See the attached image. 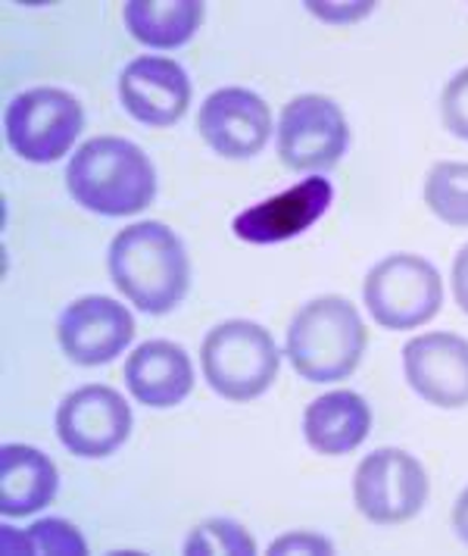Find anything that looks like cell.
Here are the masks:
<instances>
[{
  "instance_id": "1",
  "label": "cell",
  "mask_w": 468,
  "mask_h": 556,
  "mask_svg": "<svg viewBox=\"0 0 468 556\" xmlns=\"http://www.w3.org/2000/svg\"><path fill=\"white\" fill-rule=\"evenodd\" d=\"M110 276L141 313L163 316L185 301L191 263L181 238L163 223H135L110 244Z\"/></svg>"
},
{
  "instance_id": "2",
  "label": "cell",
  "mask_w": 468,
  "mask_h": 556,
  "mask_svg": "<svg viewBox=\"0 0 468 556\" xmlns=\"http://www.w3.org/2000/svg\"><path fill=\"white\" fill-rule=\"evenodd\" d=\"M66 185L75 203L100 216H135L156 198V169L125 138H91L69 160Z\"/></svg>"
},
{
  "instance_id": "3",
  "label": "cell",
  "mask_w": 468,
  "mask_h": 556,
  "mask_svg": "<svg viewBox=\"0 0 468 556\" xmlns=\"http://www.w3.org/2000/svg\"><path fill=\"white\" fill-rule=\"evenodd\" d=\"M369 331L359 309L346 298L325 294L303 306L294 316L284 354L300 379L331 384L350 379L366 354Z\"/></svg>"
},
{
  "instance_id": "4",
  "label": "cell",
  "mask_w": 468,
  "mask_h": 556,
  "mask_svg": "<svg viewBox=\"0 0 468 556\" xmlns=\"http://www.w3.org/2000/svg\"><path fill=\"white\" fill-rule=\"evenodd\" d=\"M281 354L275 348L269 329L231 319L223 323L203 338L200 348V366L206 384L235 404H246L260 394H266L278 376Z\"/></svg>"
},
{
  "instance_id": "5",
  "label": "cell",
  "mask_w": 468,
  "mask_h": 556,
  "mask_svg": "<svg viewBox=\"0 0 468 556\" xmlns=\"http://www.w3.org/2000/svg\"><path fill=\"white\" fill-rule=\"evenodd\" d=\"M363 301L378 326L419 329L441 313L444 278L419 253H391L363 281Z\"/></svg>"
},
{
  "instance_id": "6",
  "label": "cell",
  "mask_w": 468,
  "mask_h": 556,
  "mask_svg": "<svg viewBox=\"0 0 468 556\" xmlns=\"http://www.w3.org/2000/svg\"><path fill=\"white\" fill-rule=\"evenodd\" d=\"M7 144L28 163H56L85 128V110L63 88H31L16 94L7 116Z\"/></svg>"
},
{
  "instance_id": "7",
  "label": "cell",
  "mask_w": 468,
  "mask_h": 556,
  "mask_svg": "<svg viewBox=\"0 0 468 556\" xmlns=\"http://www.w3.org/2000/svg\"><path fill=\"white\" fill-rule=\"evenodd\" d=\"M353 501L375 526L409 522L428 501V472L413 454L400 447H378L356 466Z\"/></svg>"
},
{
  "instance_id": "8",
  "label": "cell",
  "mask_w": 468,
  "mask_h": 556,
  "mask_svg": "<svg viewBox=\"0 0 468 556\" xmlns=\"http://www.w3.org/2000/svg\"><path fill=\"white\" fill-rule=\"evenodd\" d=\"M350 148L344 110L325 94H300L281 110L278 156L291 173H321L338 166Z\"/></svg>"
},
{
  "instance_id": "9",
  "label": "cell",
  "mask_w": 468,
  "mask_h": 556,
  "mask_svg": "<svg viewBox=\"0 0 468 556\" xmlns=\"http://www.w3.org/2000/svg\"><path fill=\"white\" fill-rule=\"evenodd\" d=\"M131 431V406L106 384H85L56 409V434L69 454L103 459L119 451Z\"/></svg>"
},
{
  "instance_id": "10",
  "label": "cell",
  "mask_w": 468,
  "mask_h": 556,
  "mask_svg": "<svg viewBox=\"0 0 468 556\" xmlns=\"http://www.w3.org/2000/svg\"><path fill=\"white\" fill-rule=\"evenodd\" d=\"M56 338L78 366H103L123 354L135 338V319L119 301L88 294L63 309Z\"/></svg>"
},
{
  "instance_id": "11",
  "label": "cell",
  "mask_w": 468,
  "mask_h": 556,
  "mask_svg": "<svg viewBox=\"0 0 468 556\" xmlns=\"http://www.w3.org/2000/svg\"><path fill=\"white\" fill-rule=\"evenodd\" d=\"M403 372L425 404L468 406V341L450 331H428L403 348Z\"/></svg>"
},
{
  "instance_id": "12",
  "label": "cell",
  "mask_w": 468,
  "mask_h": 556,
  "mask_svg": "<svg viewBox=\"0 0 468 556\" xmlns=\"http://www.w3.org/2000/svg\"><path fill=\"white\" fill-rule=\"evenodd\" d=\"M203 141L225 160H250L269 144L271 110L246 88H219L200 106Z\"/></svg>"
},
{
  "instance_id": "13",
  "label": "cell",
  "mask_w": 468,
  "mask_h": 556,
  "mask_svg": "<svg viewBox=\"0 0 468 556\" xmlns=\"http://www.w3.org/2000/svg\"><path fill=\"white\" fill-rule=\"evenodd\" d=\"M331 201H334V188L328 178H303L294 188L238 213L231 228L246 244H281L316 226L328 213Z\"/></svg>"
},
{
  "instance_id": "14",
  "label": "cell",
  "mask_w": 468,
  "mask_h": 556,
  "mask_svg": "<svg viewBox=\"0 0 468 556\" xmlns=\"http://www.w3.org/2000/svg\"><path fill=\"white\" fill-rule=\"evenodd\" d=\"M119 101L144 126H175L191 103V78L169 56H138L119 76Z\"/></svg>"
},
{
  "instance_id": "15",
  "label": "cell",
  "mask_w": 468,
  "mask_h": 556,
  "mask_svg": "<svg viewBox=\"0 0 468 556\" xmlns=\"http://www.w3.org/2000/svg\"><path fill=\"white\" fill-rule=\"evenodd\" d=\"M125 384L144 406H178L194 388L191 356L175 341H144L125 359Z\"/></svg>"
},
{
  "instance_id": "16",
  "label": "cell",
  "mask_w": 468,
  "mask_h": 556,
  "mask_svg": "<svg viewBox=\"0 0 468 556\" xmlns=\"http://www.w3.org/2000/svg\"><path fill=\"white\" fill-rule=\"evenodd\" d=\"M371 431V409L356 391H331L306 406L303 434L321 456L353 454Z\"/></svg>"
},
{
  "instance_id": "17",
  "label": "cell",
  "mask_w": 468,
  "mask_h": 556,
  "mask_svg": "<svg viewBox=\"0 0 468 556\" xmlns=\"http://www.w3.org/2000/svg\"><path fill=\"white\" fill-rule=\"evenodd\" d=\"M60 476L48 454L28 444H3L0 451V513L31 516L56 497Z\"/></svg>"
},
{
  "instance_id": "18",
  "label": "cell",
  "mask_w": 468,
  "mask_h": 556,
  "mask_svg": "<svg viewBox=\"0 0 468 556\" xmlns=\"http://www.w3.org/2000/svg\"><path fill=\"white\" fill-rule=\"evenodd\" d=\"M125 26L135 41L173 51L188 45L203 23L200 0H128L123 10Z\"/></svg>"
},
{
  "instance_id": "19",
  "label": "cell",
  "mask_w": 468,
  "mask_h": 556,
  "mask_svg": "<svg viewBox=\"0 0 468 556\" xmlns=\"http://www.w3.org/2000/svg\"><path fill=\"white\" fill-rule=\"evenodd\" d=\"M425 203L446 226L468 228V163H434L425 176Z\"/></svg>"
},
{
  "instance_id": "20",
  "label": "cell",
  "mask_w": 468,
  "mask_h": 556,
  "mask_svg": "<svg viewBox=\"0 0 468 556\" xmlns=\"http://www.w3.org/2000/svg\"><path fill=\"white\" fill-rule=\"evenodd\" d=\"M185 554L253 556L256 554V541H253V534H250L244 526H238V522H231V519H206V522H200L198 529L188 534Z\"/></svg>"
},
{
  "instance_id": "21",
  "label": "cell",
  "mask_w": 468,
  "mask_h": 556,
  "mask_svg": "<svg viewBox=\"0 0 468 556\" xmlns=\"http://www.w3.org/2000/svg\"><path fill=\"white\" fill-rule=\"evenodd\" d=\"M25 538H28V554H88V544H85L81 531L75 529L73 522L56 519V516L28 526Z\"/></svg>"
},
{
  "instance_id": "22",
  "label": "cell",
  "mask_w": 468,
  "mask_h": 556,
  "mask_svg": "<svg viewBox=\"0 0 468 556\" xmlns=\"http://www.w3.org/2000/svg\"><path fill=\"white\" fill-rule=\"evenodd\" d=\"M441 116L450 135L468 141V66L446 81L444 98H441Z\"/></svg>"
},
{
  "instance_id": "23",
  "label": "cell",
  "mask_w": 468,
  "mask_h": 556,
  "mask_svg": "<svg viewBox=\"0 0 468 556\" xmlns=\"http://www.w3.org/2000/svg\"><path fill=\"white\" fill-rule=\"evenodd\" d=\"M306 10L325 23L341 26V23H356V20L369 16L375 3L371 0H306Z\"/></svg>"
},
{
  "instance_id": "24",
  "label": "cell",
  "mask_w": 468,
  "mask_h": 556,
  "mask_svg": "<svg viewBox=\"0 0 468 556\" xmlns=\"http://www.w3.org/2000/svg\"><path fill=\"white\" fill-rule=\"evenodd\" d=\"M271 556H284V554H321L331 556L334 554V544L321 534H313V531H294V534H281L275 544L269 547Z\"/></svg>"
},
{
  "instance_id": "25",
  "label": "cell",
  "mask_w": 468,
  "mask_h": 556,
  "mask_svg": "<svg viewBox=\"0 0 468 556\" xmlns=\"http://www.w3.org/2000/svg\"><path fill=\"white\" fill-rule=\"evenodd\" d=\"M453 294L459 309L468 316V244L453 260Z\"/></svg>"
},
{
  "instance_id": "26",
  "label": "cell",
  "mask_w": 468,
  "mask_h": 556,
  "mask_svg": "<svg viewBox=\"0 0 468 556\" xmlns=\"http://www.w3.org/2000/svg\"><path fill=\"white\" fill-rule=\"evenodd\" d=\"M0 551L3 554H28V538L25 531H16L13 526L0 529Z\"/></svg>"
},
{
  "instance_id": "27",
  "label": "cell",
  "mask_w": 468,
  "mask_h": 556,
  "mask_svg": "<svg viewBox=\"0 0 468 556\" xmlns=\"http://www.w3.org/2000/svg\"><path fill=\"white\" fill-rule=\"evenodd\" d=\"M453 529L468 544V488L456 497V506H453Z\"/></svg>"
}]
</instances>
